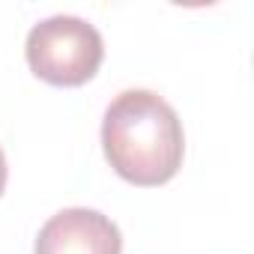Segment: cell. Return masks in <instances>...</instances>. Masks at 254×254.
Wrapping results in <instances>:
<instances>
[{
    "instance_id": "1",
    "label": "cell",
    "mask_w": 254,
    "mask_h": 254,
    "mask_svg": "<svg viewBox=\"0 0 254 254\" xmlns=\"http://www.w3.org/2000/svg\"><path fill=\"white\" fill-rule=\"evenodd\" d=\"M102 147L111 168L132 186L153 189L177 177L186 135L177 111L153 90H123L105 111Z\"/></svg>"
},
{
    "instance_id": "2",
    "label": "cell",
    "mask_w": 254,
    "mask_h": 254,
    "mask_svg": "<svg viewBox=\"0 0 254 254\" xmlns=\"http://www.w3.org/2000/svg\"><path fill=\"white\" fill-rule=\"evenodd\" d=\"M27 66L36 78L54 87L87 84L105 57L102 33L78 15H51L27 33Z\"/></svg>"
},
{
    "instance_id": "3",
    "label": "cell",
    "mask_w": 254,
    "mask_h": 254,
    "mask_svg": "<svg viewBox=\"0 0 254 254\" xmlns=\"http://www.w3.org/2000/svg\"><path fill=\"white\" fill-rule=\"evenodd\" d=\"M36 254H123V236L99 209L69 206L42 224Z\"/></svg>"
},
{
    "instance_id": "4",
    "label": "cell",
    "mask_w": 254,
    "mask_h": 254,
    "mask_svg": "<svg viewBox=\"0 0 254 254\" xmlns=\"http://www.w3.org/2000/svg\"><path fill=\"white\" fill-rule=\"evenodd\" d=\"M3 189H6V156L0 150V194H3Z\"/></svg>"
}]
</instances>
